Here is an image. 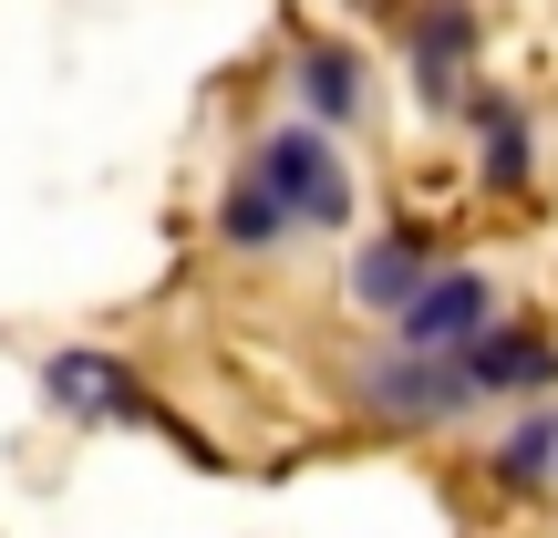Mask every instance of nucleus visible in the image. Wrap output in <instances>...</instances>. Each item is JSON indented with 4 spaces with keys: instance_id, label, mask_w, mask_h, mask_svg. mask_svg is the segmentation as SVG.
<instances>
[{
    "instance_id": "obj_1",
    "label": "nucleus",
    "mask_w": 558,
    "mask_h": 538,
    "mask_svg": "<svg viewBox=\"0 0 558 538\" xmlns=\"http://www.w3.org/2000/svg\"><path fill=\"white\" fill-rule=\"evenodd\" d=\"M362 404H373L383 425H456L465 404H476V373H465L456 352H373L362 362Z\"/></svg>"
},
{
    "instance_id": "obj_2",
    "label": "nucleus",
    "mask_w": 558,
    "mask_h": 538,
    "mask_svg": "<svg viewBox=\"0 0 558 538\" xmlns=\"http://www.w3.org/2000/svg\"><path fill=\"white\" fill-rule=\"evenodd\" d=\"M259 177L279 187V207L311 218V228H341V218H352V177H341V156H331L320 124H279V135L259 145Z\"/></svg>"
},
{
    "instance_id": "obj_3",
    "label": "nucleus",
    "mask_w": 558,
    "mask_h": 538,
    "mask_svg": "<svg viewBox=\"0 0 558 538\" xmlns=\"http://www.w3.org/2000/svg\"><path fill=\"white\" fill-rule=\"evenodd\" d=\"M486 311H497V300H486L476 270H435V279L393 311V342H403V352H465V342L486 332Z\"/></svg>"
},
{
    "instance_id": "obj_4",
    "label": "nucleus",
    "mask_w": 558,
    "mask_h": 538,
    "mask_svg": "<svg viewBox=\"0 0 558 538\" xmlns=\"http://www.w3.org/2000/svg\"><path fill=\"white\" fill-rule=\"evenodd\" d=\"M41 394H52L62 415H83V425H135V415H145V404H135V383H124L104 352H83V342L41 362Z\"/></svg>"
},
{
    "instance_id": "obj_5",
    "label": "nucleus",
    "mask_w": 558,
    "mask_h": 538,
    "mask_svg": "<svg viewBox=\"0 0 558 538\" xmlns=\"http://www.w3.org/2000/svg\"><path fill=\"white\" fill-rule=\"evenodd\" d=\"M465 52H476V11L465 0H424L414 11V73H424V104H465Z\"/></svg>"
},
{
    "instance_id": "obj_6",
    "label": "nucleus",
    "mask_w": 558,
    "mask_h": 538,
    "mask_svg": "<svg viewBox=\"0 0 558 538\" xmlns=\"http://www.w3.org/2000/svg\"><path fill=\"white\" fill-rule=\"evenodd\" d=\"M456 362L476 373V394H538V383H558V342L548 332H518V321H507V332L486 321Z\"/></svg>"
},
{
    "instance_id": "obj_7",
    "label": "nucleus",
    "mask_w": 558,
    "mask_h": 538,
    "mask_svg": "<svg viewBox=\"0 0 558 538\" xmlns=\"http://www.w3.org/2000/svg\"><path fill=\"white\" fill-rule=\"evenodd\" d=\"M424 279H435V260H424V228H393V239H373V249H362L352 300H362V311H403Z\"/></svg>"
},
{
    "instance_id": "obj_8",
    "label": "nucleus",
    "mask_w": 558,
    "mask_h": 538,
    "mask_svg": "<svg viewBox=\"0 0 558 538\" xmlns=\"http://www.w3.org/2000/svg\"><path fill=\"white\" fill-rule=\"evenodd\" d=\"M300 104H311V124H352L362 115V62L341 41H300Z\"/></svg>"
},
{
    "instance_id": "obj_9",
    "label": "nucleus",
    "mask_w": 558,
    "mask_h": 538,
    "mask_svg": "<svg viewBox=\"0 0 558 538\" xmlns=\"http://www.w3.org/2000/svg\"><path fill=\"white\" fill-rule=\"evenodd\" d=\"M476 104V145H486V187L497 198H527V115L507 94H465Z\"/></svg>"
},
{
    "instance_id": "obj_10",
    "label": "nucleus",
    "mask_w": 558,
    "mask_h": 538,
    "mask_svg": "<svg viewBox=\"0 0 558 538\" xmlns=\"http://www.w3.org/2000/svg\"><path fill=\"white\" fill-rule=\"evenodd\" d=\"M279 228H290V207H279V187L259 177V166H248V177L218 198V239H228V249H269Z\"/></svg>"
},
{
    "instance_id": "obj_11",
    "label": "nucleus",
    "mask_w": 558,
    "mask_h": 538,
    "mask_svg": "<svg viewBox=\"0 0 558 538\" xmlns=\"http://www.w3.org/2000/svg\"><path fill=\"white\" fill-rule=\"evenodd\" d=\"M548 466H558V415H527L518 435L497 445V477H518V487H538Z\"/></svg>"
}]
</instances>
